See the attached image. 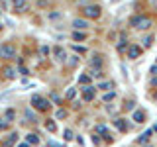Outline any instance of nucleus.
Returning a JSON list of instances; mask_svg holds the SVG:
<instances>
[{
	"mask_svg": "<svg viewBox=\"0 0 157 147\" xmlns=\"http://www.w3.org/2000/svg\"><path fill=\"white\" fill-rule=\"evenodd\" d=\"M29 104L36 108V110H39V112H47L49 108H51V102H49L47 98H43L41 94H32V98H29Z\"/></svg>",
	"mask_w": 157,
	"mask_h": 147,
	"instance_id": "f257e3e1",
	"label": "nucleus"
},
{
	"mask_svg": "<svg viewBox=\"0 0 157 147\" xmlns=\"http://www.w3.org/2000/svg\"><path fill=\"white\" fill-rule=\"evenodd\" d=\"M130 26H134L136 29H149L153 26V20L147 16H134L130 20Z\"/></svg>",
	"mask_w": 157,
	"mask_h": 147,
	"instance_id": "f03ea898",
	"label": "nucleus"
},
{
	"mask_svg": "<svg viewBox=\"0 0 157 147\" xmlns=\"http://www.w3.org/2000/svg\"><path fill=\"white\" fill-rule=\"evenodd\" d=\"M0 57L2 59H16V47L12 43H2L0 45Z\"/></svg>",
	"mask_w": 157,
	"mask_h": 147,
	"instance_id": "7ed1b4c3",
	"label": "nucleus"
},
{
	"mask_svg": "<svg viewBox=\"0 0 157 147\" xmlns=\"http://www.w3.org/2000/svg\"><path fill=\"white\" fill-rule=\"evenodd\" d=\"M82 14H85V18H88V20H96V18H100V6H96V4L85 6L82 8Z\"/></svg>",
	"mask_w": 157,
	"mask_h": 147,
	"instance_id": "20e7f679",
	"label": "nucleus"
},
{
	"mask_svg": "<svg viewBox=\"0 0 157 147\" xmlns=\"http://www.w3.org/2000/svg\"><path fill=\"white\" fill-rule=\"evenodd\" d=\"M82 100H85V102H92V100H94V86H90V85L82 86Z\"/></svg>",
	"mask_w": 157,
	"mask_h": 147,
	"instance_id": "39448f33",
	"label": "nucleus"
},
{
	"mask_svg": "<svg viewBox=\"0 0 157 147\" xmlns=\"http://www.w3.org/2000/svg\"><path fill=\"white\" fill-rule=\"evenodd\" d=\"M12 6H14V10H18V12H28V2L26 0H12Z\"/></svg>",
	"mask_w": 157,
	"mask_h": 147,
	"instance_id": "423d86ee",
	"label": "nucleus"
},
{
	"mask_svg": "<svg viewBox=\"0 0 157 147\" xmlns=\"http://www.w3.org/2000/svg\"><path fill=\"white\" fill-rule=\"evenodd\" d=\"M140 55H141V47L140 45H130L128 47V57L130 59H137Z\"/></svg>",
	"mask_w": 157,
	"mask_h": 147,
	"instance_id": "0eeeda50",
	"label": "nucleus"
},
{
	"mask_svg": "<svg viewBox=\"0 0 157 147\" xmlns=\"http://www.w3.org/2000/svg\"><path fill=\"white\" fill-rule=\"evenodd\" d=\"M16 141H18V131H12L8 139L2 141V147H12V145H16Z\"/></svg>",
	"mask_w": 157,
	"mask_h": 147,
	"instance_id": "6e6552de",
	"label": "nucleus"
},
{
	"mask_svg": "<svg viewBox=\"0 0 157 147\" xmlns=\"http://www.w3.org/2000/svg\"><path fill=\"white\" fill-rule=\"evenodd\" d=\"M73 28H75V29H86L88 22L85 18H75V20H73Z\"/></svg>",
	"mask_w": 157,
	"mask_h": 147,
	"instance_id": "1a4fd4ad",
	"label": "nucleus"
},
{
	"mask_svg": "<svg viewBox=\"0 0 157 147\" xmlns=\"http://www.w3.org/2000/svg\"><path fill=\"white\" fill-rule=\"evenodd\" d=\"M53 53H55V59H57V61H65V59H67V53H65V49H63V47H55V49H53Z\"/></svg>",
	"mask_w": 157,
	"mask_h": 147,
	"instance_id": "9d476101",
	"label": "nucleus"
},
{
	"mask_svg": "<svg viewBox=\"0 0 157 147\" xmlns=\"http://www.w3.org/2000/svg\"><path fill=\"white\" fill-rule=\"evenodd\" d=\"M114 126H116L120 131H126V130H128V124H126L124 118H116V120H114Z\"/></svg>",
	"mask_w": 157,
	"mask_h": 147,
	"instance_id": "9b49d317",
	"label": "nucleus"
},
{
	"mask_svg": "<svg viewBox=\"0 0 157 147\" xmlns=\"http://www.w3.org/2000/svg\"><path fill=\"white\" fill-rule=\"evenodd\" d=\"M26 143H28V145H39V137H37V134H28Z\"/></svg>",
	"mask_w": 157,
	"mask_h": 147,
	"instance_id": "f8f14e48",
	"label": "nucleus"
},
{
	"mask_svg": "<svg viewBox=\"0 0 157 147\" xmlns=\"http://www.w3.org/2000/svg\"><path fill=\"white\" fill-rule=\"evenodd\" d=\"M4 77H6V78H10V81H12V78H16V69H14V67H4Z\"/></svg>",
	"mask_w": 157,
	"mask_h": 147,
	"instance_id": "ddd939ff",
	"label": "nucleus"
},
{
	"mask_svg": "<svg viewBox=\"0 0 157 147\" xmlns=\"http://www.w3.org/2000/svg\"><path fill=\"white\" fill-rule=\"evenodd\" d=\"M73 39H75V41H85V39H86V33L81 32V29H75V32H73Z\"/></svg>",
	"mask_w": 157,
	"mask_h": 147,
	"instance_id": "4468645a",
	"label": "nucleus"
},
{
	"mask_svg": "<svg viewBox=\"0 0 157 147\" xmlns=\"http://www.w3.org/2000/svg\"><path fill=\"white\" fill-rule=\"evenodd\" d=\"M134 122H137V124H144V122H145V114L141 110H136L134 112Z\"/></svg>",
	"mask_w": 157,
	"mask_h": 147,
	"instance_id": "2eb2a0df",
	"label": "nucleus"
},
{
	"mask_svg": "<svg viewBox=\"0 0 157 147\" xmlns=\"http://www.w3.org/2000/svg\"><path fill=\"white\" fill-rule=\"evenodd\" d=\"M4 118H6V120L10 122V124H12V122L16 120V110H12V108H8V110L4 112Z\"/></svg>",
	"mask_w": 157,
	"mask_h": 147,
	"instance_id": "dca6fc26",
	"label": "nucleus"
},
{
	"mask_svg": "<svg viewBox=\"0 0 157 147\" xmlns=\"http://www.w3.org/2000/svg\"><path fill=\"white\" fill-rule=\"evenodd\" d=\"M45 130L51 131V134H55V131H57V124L53 120H45Z\"/></svg>",
	"mask_w": 157,
	"mask_h": 147,
	"instance_id": "f3484780",
	"label": "nucleus"
},
{
	"mask_svg": "<svg viewBox=\"0 0 157 147\" xmlns=\"http://www.w3.org/2000/svg\"><path fill=\"white\" fill-rule=\"evenodd\" d=\"M24 116H26V120L28 122H37V118H36V114H33L29 108H26V112H24Z\"/></svg>",
	"mask_w": 157,
	"mask_h": 147,
	"instance_id": "a211bd4d",
	"label": "nucleus"
},
{
	"mask_svg": "<svg viewBox=\"0 0 157 147\" xmlns=\"http://www.w3.org/2000/svg\"><path fill=\"white\" fill-rule=\"evenodd\" d=\"M102 67H92V71H90V77H96V78H102Z\"/></svg>",
	"mask_w": 157,
	"mask_h": 147,
	"instance_id": "6ab92c4d",
	"label": "nucleus"
},
{
	"mask_svg": "<svg viewBox=\"0 0 157 147\" xmlns=\"http://www.w3.org/2000/svg\"><path fill=\"white\" fill-rule=\"evenodd\" d=\"M151 134H153V131H151V130H149V131H145V134L141 135V137H137V143H145V141H147V139H149V137H151Z\"/></svg>",
	"mask_w": 157,
	"mask_h": 147,
	"instance_id": "aec40b11",
	"label": "nucleus"
},
{
	"mask_svg": "<svg viewBox=\"0 0 157 147\" xmlns=\"http://www.w3.org/2000/svg\"><path fill=\"white\" fill-rule=\"evenodd\" d=\"M8 127H10V122L6 120V118H0V131H4V130H8Z\"/></svg>",
	"mask_w": 157,
	"mask_h": 147,
	"instance_id": "412c9836",
	"label": "nucleus"
},
{
	"mask_svg": "<svg viewBox=\"0 0 157 147\" xmlns=\"http://www.w3.org/2000/svg\"><path fill=\"white\" fill-rule=\"evenodd\" d=\"M75 96H77V88H69L67 94H65V100H73Z\"/></svg>",
	"mask_w": 157,
	"mask_h": 147,
	"instance_id": "4be33fe9",
	"label": "nucleus"
},
{
	"mask_svg": "<svg viewBox=\"0 0 157 147\" xmlns=\"http://www.w3.org/2000/svg\"><path fill=\"white\" fill-rule=\"evenodd\" d=\"M78 82H81V85H88V82H90V75H81L78 77Z\"/></svg>",
	"mask_w": 157,
	"mask_h": 147,
	"instance_id": "5701e85b",
	"label": "nucleus"
},
{
	"mask_svg": "<svg viewBox=\"0 0 157 147\" xmlns=\"http://www.w3.org/2000/svg\"><path fill=\"white\" fill-rule=\"evenodd\" d=\"M73 51H75V53H81V55H85V53H86V47H82V45H73Z\"/></svg>",
	"mask_w": 157,
	"mask_h": 147,
	"instance_id": "b1692460",
	"label": "nucleus"
},
{
	"mask_svg": "<svg viewBox=\"0 0 157 147\" xmlns=\"http://www.w3.org/2000/svg\"><path fill=\"white\" fill-rule=\"evenodd\" d=\"M114 96H116V92H106V94H104V98H102V100H104V102H110V100H114Z\"/></svg>",
	"mask_w": 157,
	"mask_h": 147,
	"instance_id": "393cba45",
	"label": "nucleus"
},
{
	"mask_svg": "<svg viewBox=\"0 0 157 147\" xmlns=\"http://www.w3.org/2000/svg\"><path fill=\"white\" fill-rule=\"evenodd\" d=\"M57 120H63V118H67V110H65V108H61V110H57Z\"/></svg>",
	"mask_w": 157,
	"mask_h": 147,
	"instance_id": "a878e982",
	"label": "nucleus"
},
{
	"mask_svg": "<svg viewBox=\"0 0 157 147\" xmlns=\"http://www.w3.org/2000/svg\"><path fill=\"white\" fill-rule=\"evenodd\" d=\"M114 85H112V82H108V81H104V82H100V85H98V88H102V90H108V88H112Z\"/></svg>",
	"mask_w": 157,
	"mask_h": 147,
	"instance_id": "bb28decb",
	"label": "nucleus"
},
{
	"mask_svg": "<svg viewBox=\"0 0 157 147\" xmlns=\"http://www.w3.org/2000/svg\"><path fill=\"white\" fill-rule=\"evenodd\" d=\"M94 131H96V134H102V135H104V134H108L106 126H96V127H94Z\"/></svg>",
	"mask_w": 157,
	"mask_h": 147,
	"instance_id": "cd10ccee",
	"label": "nucleus"
},
{
	"mask_svg": "<svg viewBox=\"0 0 157 147\" xmlns=\"http://www.w3.org/2000/svg\"><path fill=\"white\" fill-rule=\"evenodd\" d=\"M63 135H65V139H67V141H71L73 137H75V135H73V131H71V130H65V131H63Z\"/></svg>",
	"mask_w": 157,
	"mask_h": 147,
	"instance_id": "c85d7f7f",
	"label": "nucleus"
},
{
	"mask_svg": "<svg viewBox=\"0 0 157 147\" xmlns=\"http://www.w3.org/2000/svg\"><path fill=\"white\" fill-rule=\"evenodd\" d=\"M151 41H153V37H151V36H147V37L144 39V47H151Z\"/></svg>",
	"mask_w": 157,
	"mask_h": 147,
	"instance_id": "c756f323",
	"label": "nucleus"
},
{
	"mask_svg": "<svg viewBox=\"0 0 157 147\" xmlns=\"http://www.w3.org/2000/svg\"><path fill=\"white\" fill-rule=\"evenodd\" d=\"M90 65H92V67H100V65H102V61H100V57H96V59H92V61H90Z\"/></svg>",
	"mask_w": 157,
	"mask_h": 147,
	"instance_id": "7c9ffc66",
	"label": "nucleus"
},
{
	"mask_svg": "<svg viewBox=\"0 0 157 147\" xmlns=\"http://www.w3.org/2000/svg\"><path fill=\"white\" fill-rule=\"evenodd\" d=\"M134 106H136V102H134V100H130V102H126V106H124V108H126V110H134Z\"/></svg>",
	"mask_w": 157,
	"mask_h": 147,
	"instance_id": "2f4dec72",
	"label": "nucleus"
},
{
	"mask_svg": "<svg viewBox=\"0 0 157 147\" xmlns=\"http://www.w3.org/2000/svg\"><path fill=\"white\" fill-rule=\"evenodd\" d=\"M51 100L55 102V104H63V100H61V98H59L57 94H51Z\"/></svg>",
	"mask_w": 157,
	"mask_h": 147,
	"instance_id": "473e14b6",
	"label": "nucleus"
},
{
	"mask_svg": "<svg viewBox=\"0 0 157 147\" xmlns=\"http://www.w3.org/2000/svg\"><path fill=\"white\" fill-rule=\"evenodd\" d=\"M47 147H65L63 143H55V141H47Z\"/></svg>",
	"mask_w": 157,
	"mask_h": 147,
	"instance_id": "72a5a7b5",
	"label": "nucleus"
},
{
	"mask_svg": "<svg viewBox=\"0 0 157 147\" xmlns=\"http://www.w3.org/2000/svg\"><path fill=\"white\" fill-rule=\"evenodd\" d=\"M92 143H94V145H100V143H102V141H100V137H98L96 134L92 135Z\"/></svg>",
	"mask_w": 157,
	"mask_h": 147,
	"instance_id": "f704fd0d",
	"label": "nucleus"
},
{
	"mask_svg": "<svg viewBox=\"0 0 157 147\" xmlns=\"http://www.w3.org/2000/svg\"><path fill=\"white\" fill-rule=\"evenodd\" d=\"M49 51H51V49H49L47 45H43V47H41V55H49Z\"/></svg>",
	"mask_w": 157,
	"mask_h": 147,
	"instance_id": "c9c22d12",
	"label": "nucleus"
},
{
	"mask_svg": "<svg viewBox=\"0 0 157 147\" xmlns=\"http://www.w3.org/2000/svg\"><path fill=\"white\" fill-rule=\"evenodd\" d=\"M59 16H61L59 12H53V14H49V18H51V20H55V18H59Z\"/></svg>",
	"mask_w": 157,
	"mask_h": 147,
	"instance_id": "e433bc0d",
	"label": "nucleus"
},
{
	"mask_svg": "<svg viewBox=\"0 0 157 147\" xmlns=\"http://www.w3.org/2000/svg\"><path fill=\"white\" fill-rule=\"evenodd\" d=\"M37 4H39V6L43 8V6H47V0H37Z\"/></svg>",
	"mask_w": 157,
	"mask_h": 147,
	"instance_id": "4c0bfd02",
	"label": "nucleus"
},
{
	"mask_svg": "<svg viewBox=\"0 0 157 147\" xmlns=\"http://www.w3.org/2000/svg\"><path fill=\"white\" fill-rule=\"evenodd\" d=\"M151 73H153V75H157V65H153V67H151Z\"/></svg>",
	"mask_w": 157,
	"mask_h": 147,
	"instance_id": "58836bf2",
	"label": "nucleus"
},
{
	"mask_svg": "<svg viewBox=\"0 0 157 147\" xmlns=\"http://www.w3.org/2000/svg\"><path fill=\"white\" fill-rule=\"evenodd\" d=\"M151 131H155V134H157V124H155V126H153V130H151Z\"/></svg>",
	"mask_w": 157,
	"mask_h": 147,
	"instance_id": "ea45409f",
	"label": "nucleus"
},
{
	"mask_svg": "<svg viewBox=\"0 0 157 147\" xmlns=\"http://www.w3.org/2000/svg\"><path fill=\"white\" fill-rule=\"evenodd\" d=\"M151 2H153V6H155V8H157V0H151Z\"/></svg>",
	"mask_w": 157,
	"mask_h": 147,
	"instance_id": "a19ab883",
	"label": "nucleus"
},
{
	"mask_svg": "<svg viewBox=\"0 0 157 147\" xmlns=\"http://www.w3.org/2000/svg\"><path fill=\"white\" fill-rule=\"evenodd\" d=\"M20 147H29V145H28V143H22V145H20Z\"/></svg>",
	"mask_w": 157,
	"mask_h": 147,
	"instance_id": "79ce46f5",
	"label": "nucleus"
},
{
	"mask_svg": "<svg viewBox=\"0 0 157 147\" xmlns=\"http://www.w3.org/2000/svg\"><path fill=\"white\" fill-rule=\"evenodd\" d=\"M153 85H155V86H157V78H155V81H153Z\"/></svg>",
	"mask_w": 157,
	"mask_h": 147,
	"instance_id": "37998d69",
	"label": "nucleus"
},
{
	"mask_svg": "<svg viewBox=\"0 0 157 147\" xmlns=\"http://www.w3.org/2000/svg\"><path fill=\"white\" fill-rule=\"evenodd\" d=\"M0 32H2V26H0Z\"/></svg>",
	"mask_w": 157,
	"mask_h": 147,
	"instance_id": "c03bdc74",
	"label": "nucleus"
}]
</instances>
